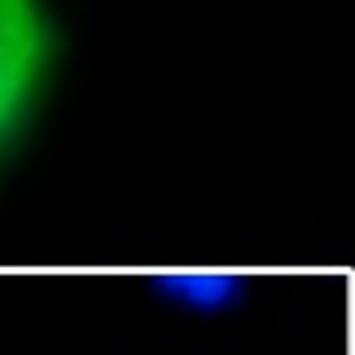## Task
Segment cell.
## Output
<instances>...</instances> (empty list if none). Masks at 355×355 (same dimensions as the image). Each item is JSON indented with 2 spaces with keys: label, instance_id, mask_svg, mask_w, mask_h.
I'll use <instances>...</instances> for the list:
<instances>
[{
  "label": "cell",
  "instance_id": "1",
  "mask_svg": "<svg viewBox=\"0 0 355 355\" xmlns=\"http://www.w3.org/2000/svg\"><path fill=\"white\" fill-rule=\"evenodd\" d=\"M55 60V30L42 0H0V161L26 131Z\"/></svg>",
  "mask_w": 355,
  "mask_h": 355
}]
</instances>
